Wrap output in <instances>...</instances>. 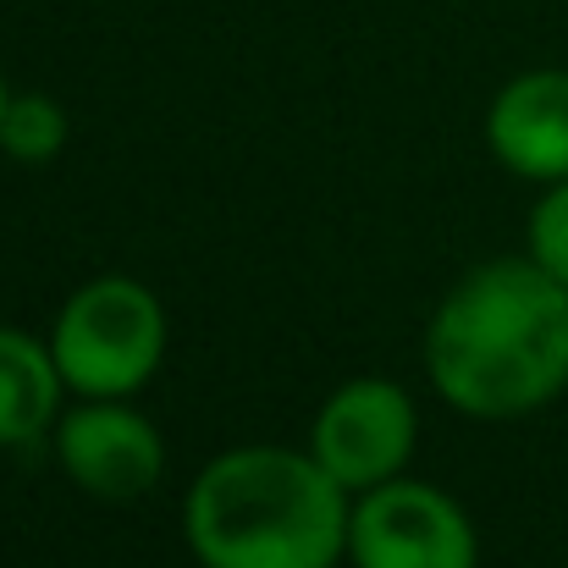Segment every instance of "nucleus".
Wrapping results in <instances>:
<instances>
[{
	"label": "nucleus",
	"instance_id": "f257e3e1",
	"mask_svg": "<svg viewBox=\"0 0 568 568\" xmlns=\"http://www.w3.org/2000/svg\"><path fill=\"white\" fill-rule=\"evenodd\" d=\"M430 386L469 419H519L568 392V287L530 254L475 265L425 326Z\"/></svg>",
	"mask_w": 568,
	"mask_h": 568
},
{
	"label": "nucleus",
	"instance_id": "6e6552de",
	"mask_svg": "<svg viewBox=\"0 0 568 568\" xmlns=\"http://www.w3.org/2000/svg\"><path fill=\"white\" fill-rule=\"evenodd\" d=\"M67 381L50 343L22 326H0V447H28L55 430Z\"/></svg>",
	"mask_w": 568,
	"mask_h": 568
},
{
	"label": "nucleus",
	"instance_id": "9d476101",
	"mask_svg": "<svg viewBox=\"0 0 568 568\" xmlns=\"http://www.w3.org/2000/svg\"><path fill=\"white\" fill-rule=\"evenodd\" d=\"M525 248L530 260L568 287V178L564 183H547L541 204L530 210V226H525Z\"/></svg>",
	"mask_w": 568,
	"mask_h": 568
},
{
	"label": "nucleus",
	"instance_id": "39448f33",
	"mask_svg": "<svg viewBox=\"0 0 568 568\" xmlns=\"http://www.w3.org/2000/svg\"><path fill=\"white\" fill-rule=\"evenodd\" d=\"M414 442H419L414 397L386 376L343 381L310 425V453L348 497L397 480L414 458Z\"/></svg>",
	"mask_w": 568,
	"mask_h": 568
},
{
	"label": "nucleus",
	"instance_id": "423d86ee",
	"mask_svg": "<svg viewBox=\"0 0 568 568\" xmlns=\"http://www.w3.org/2000/svg\"><path fill=\"white\" fill-rule=\"evenodd\" d=\"M55 458L78 491L133 503L161 480L166 442L139 408H128V397H83L55 419Z\"/></svg>",
	"mask_w": 568,
	"mask_h": 568
},
{
	"label": "nucleus",
	"instance_id": "0eeeda50",
	"mask_svg": "<svg viewBox=\"0 0 568 568\" xmlns=\"http://www.w3.org/2000/svg\"><path fill=\"white\" fill-rule=\"evenodd\" d=\"M491 155L525 183L568 178V72H519L486 111Z\"/></svg>",
	"mask_w": 568,
	"mask_h": 568
},
{
	"label": "nucleus",
	"instance_id": "9b49d317",
	"mask_svg": "<svg viewBox=\"0 0 568 568\" xmlns=\"http://www.w3.org/2000/svg\"><path fill=\"white\" fill-rule=\"evenodd\" d=\"M6 105H11V89H6V72H0V122H6Z\"/></svg>",
	"mask_w": 568,
	"mask_h": 568
},
{
	"label": "nucleus",
	"instance_id": "7ed1b4c3",
	"mask_svg": "<svg viewBox=\"0 0 568 568\" xmlns=\"http://www.w3.org/2000/svg\"><path fill=\"white\" fill-rule=\"evenodd\" d=\"M50 354L78 397H133L166 359V310L133 276H94L61 304Z\"/></svg>",
	"mask_w": 568,
	"mask_h": 568
},
{
	"label": "nucleus",
	"instance_id": "20e7f679",
	"mask_svg": "<svg viewBox=\"0 0 568 568\" xmlns=\"http://www.w3.org/2000/svg\"><path fill=\"white\" fill-rule=\"evenodd\" d=\"M354 568H480V536L469 514L430 480H386L354 497L348 514Z\"/></svg>",
	"mask_w": 568,
	"mask_h": 568
},
{
	"label": "nucleus",
	"instance_id": "f03ea898",
	"mask_svg": "<svg viewBox=\"0 0 568 568\" xmlns=\"http://www.w3.org/2000/svg\"><path fill=\"white\" fill-rule=\"evenodd\" d=\"M354 497L293 447L215 453L189 486L183 536L199 568H337Z\"/></svg>",
	"mask_w": 568,
	"mask_h": 568
},
{
	"label": "nucleus",
	"instance_id": "1a4fd4ad",
	"mask_svg": "<svg viewBox=\"0 0 568 568\" xmlns=\"http://www.w3.org/2000/svg\"><path fill=\"white\" fill-rule=\"evenodd\" d=\"M67 144V111L50 94H11L6 122H0V150L22 166H44L55 161Z\"/></svg>",
	"mask_w": 568,
	"mask_h": 568
}]
</instances>
